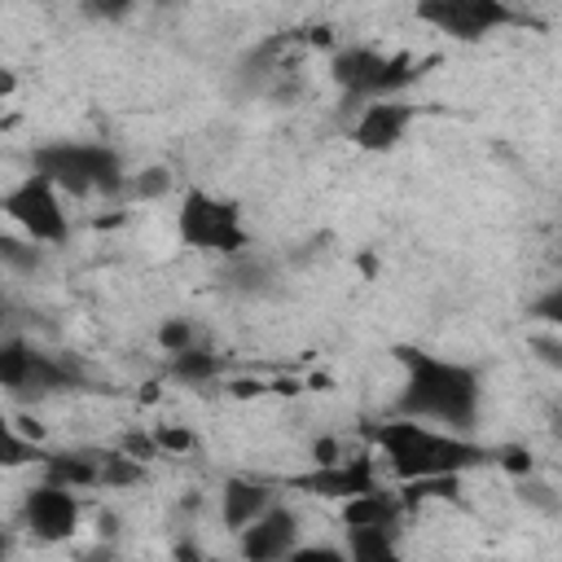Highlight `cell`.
Masks as SVG:
<instances>
[{
    "mask_svg": "<svg viewBox=\"0 0 562 562\" xmlns=\"http://www.w3.org/2000/svg\"><path fill=\"white\" fill-rule=\"evenodd\" d=\"M395 360L404 369V386L395 395V417L430 422L452 435H470L479 426L483 386L470 364L422 351V347H395Z\"/></svg>",
    "mask_w": 562,
    "mask_h": 562,
    "instance_id": "1",
    "label": "cell"
},
{
    "mask_svg": "<svg viewBox=\"0 0 562 562\" xmlns=\"http://www.w3.org/2000/svg\"><path fill=\"white\" fill-rule=\"evenodd\" d=\"M369 443L386 461L391 479L400 483H426V479H461L479 465H496V452L474 443L470 435L439 430L430 422L413 417H382L364 426Z\"/></svg>",
    "mask_w": 562,
    "mask_h": 562,
    "instance_id": "2",
    "label": "cell"
},
{
    "mask_svg": "<svg viewBox=\"0 0 562 562\" xmlns=\"http://www.w3.org/2000/svg\"><path fill=\"white\" fill-rule=\"evenodd\" d=\"M31 171L53 180L70 198H92V193L114 198L127 189L119 149H110L101 140H48L31 154Z\"/></svg>",
    "mask_w": 562,
    "mask_h": 562,
    "instance_id": "3",
    "label": "cell"
},
{
    "mask_svg": "<svg viewBox=\"0 0 562 562\" xmlns=\"http://www.w3.org/2000/svg\"><path fill=\"white\" fill-rule=\"evenodd\" d=\"M329 75H334L342 101L351 110H364L373 101H395L422 75V61L408 57V53H378V48L351 44V48H338L334 53Z\"/></svg>",
    "mask_w": 562,
    "mask_h": 562,
    "instance_id": "4",
    "label": "cell"
},
{
    "mask_svg": "<svg viewBox=\"0 0 562 562\" xmlns=\"http://www.w3.org/2000/svg\"><path fill=\"white\" fill-rule=\"evenodd\" d=\"M176 237L189 250L215 255V259H241L250 250V228L241 220V206L233 198L206 193V189H184L176 206Z\"/></svg>",
    "mask_w": 562,
    "mask_h": 562,
    "instance_id": "5",
    "label": "cell"
},
{
    "mask_svg": "<svg viewBox=\"0 0 562 562\" xmlns=\"http://www.w3.org/2000/svg\"><path fill=\"white\" fill-rule=\"evenodd\" d=\"M0 382L9 395L22 400H44V395H61V391H79L83 369L70 356L57 351H40L22 338H9L0 347Z\"/></svg>",
    "mask_w": 562,
    "mask_h": 562,
    "instance_id": "6",
    "label": "cell"
},
{
    "mask_svg": "<svg viewBox=\"0 0 562 562\" xmlns=\"http://www.w3.org/2000/svg\"><path fill=\"white\" fill-rule=\"evenodd\" d=\"M4 215L40 246H61L70 237V220H66V206H61V189L44 176H26L18 180L9 193H4Z\"/></svg>",
    "mask_w": 562,
    "mask_h": 562,
    "instance_id": "7",
    "label": "cell"
},
{
    "mask_svg": "<svg viewBox=\"0 0 562 562\" xmlns=\"http://www.w3.org/2000/svg\"><path fill=\"white\" fill-rule=\"evenodd\" d=\"M417 18L426 26H435L439 35H452V40H465V44H474L483 35H496L501 26L518 22V13L505 0H422Z\"/></svg>",
    "mask_w": 562,
    "mask_h": 562,
    "instance_id": "8",
    "label": "cell"
},
{
    "mask_svg": "<svg viewBox=\"0 0 562 562\" xmlns=\"http://www.w3.org/2000/svg\"><path fill=\"white\" fill-rule=\"evenodd\" d=\"M22 527L35 544H66L79 527V496L57 483H35L22 496Z\"/></svg>",
    "mask_w": 562,
    "mask_h": 562,
    "instance_id": "9",
    "label": "cell"
},
{
    "mask_svg": "<svg viewBox=\"0 0 562 562\" xmlns=\"http://www.w3.org/2000/svg\"><path fill=\"white\" fill-rule=\"evenodd\" d=\"M285 487L294 492H307V496H325V501H356V496H369V492H382L378 483V461L373 457H342L334 465H316V470H303V474H290Z\"/></svg>",
    "mask_w": 562,
    "mask_h": 562,
    "instance_id": "10",
    "label": "cell"
},
{
    "mask_svg": "<svg viewBox=\"0 0 562 562\" xmlns=\"http://www.w3.org/2000/svg\"><path fill=\"white\" fill-rule=\"evenodd\" d=\"M299 549V514L290 505H272L246 531H237L241 562H285Z\"/></svg>",
    "mask_w": 562,
    "mask_h": 562,
    "instance_id": "11",
    "label": "cell"
},
{
    "mask_svg": "<svg viewBox=\"0 0 562 562\" xmlns=\"http://www.w3.org/2000/svg\"><path fill=\"white\" fill-rule=\"evenodd\" d=\"M408 123H413V105H404L400 97H395V101H373V105L356 110L351 140H356V149H364V154H386V149H395V145L404 140Z\"/></svg>",
    "mask_w": 562,
    "mask_h": 562,
    "instance_id": "12",
    "label": "cell"
},
{
    "mask_svg": "<svg viewBox=\"0 0 562 562\" xmlns=\"http://www.w3.org/2000/svg\"><path fill=\"white\" fill-rule=\"evenodd\" d=\"M40 479L57 487H105V452H44Z\"/></svg>",
    "mask_w": 562,
    "mask_h": 562,
    "instance_id": "13",
    "label": "cell"
},
{
    "mask_svg": "<svg viewBox=\"0 0 562 562\" xmlns=\"http://www.w3.org/2000/svg\"><path fill=\"white\" fill-rule=\"evenodd\" d=\"M272 509V492L259 479H224L220 492V518L228 531H246L255 518H263Z\"/></svg>",
    "mask_w": 562,
    "mask_h": 562,
    "instance_id": "14",
    "label": "cell"
},
{
    "mask_svg": "<svg viewBox=\"0 0 562 562\" xmlns=\"http://www.w3.org/2000/svg\"><path fill=\"white\" fill-rule=\"evenodd\" d=\"M400 514H404L400 492H369V496H356V501L342 505V527L347 531H369V527L395 531V518Z\"/></svg>",
    "mask_w": 562,
    "mask_h": 562,
    "instance_id": "15",
    "label": "cell"
},
{
    "mask_svg": "<svg viewBox=\"0 0 562 562\" xmlns=\"http://www.w3.org/2000/svg\"><path fill=\"white\" fill-rule=\"evenodd\" d=\"M347 558L351 562H404L395 531L369 527V531H347Z\"/></svg>",
    "mask_w": 562,
    "mask_h": 562,
    "instance_id": "16",
    "label": "cell"
},
{
    "mask_svg": "<svg viewBox=\"0 0 562 562\" xmlns=\"http://www.w3.org/2000/svg\"><path fill=\"white\" fill-rule=\"evenodd\" d=\"M171 373H176L180 382H211V378L220 373V356H215L211 347L198 342V347L171 356Z\"/></svg>",
    "mask_w": 562,
    "mask_h": 562,
    "instance_id": "17",
    "label": "cell"
},
{
    "mask_svg": "<svg viewBox=\"0 0 562 562\" xmlns=\"http://www.w3.org/2000/svg\"><path fill=\"white\" fill-rule=\"evenodd\" d=\"M158 342H162V351H189V347H198V338H193V325L189 321H180V316H171L162 329H158Z\"/></svg>",
    "mask_w": 562,
    "mask_h": 562,
    "instance_id": "18",
    "label": "cell"
},
{
    "mask_svg": "<svg viewBox=\"0 0 562 562\" xmlns=\"http://www.w3.org/2000/svg\"><path fill=\"white\" fill-rule=\"evenodd\" d=\"M527 312H531L536 321H544V325H562V281H558V285H549L544 294H536Z\"/></svg>",
    "mask_w": 562,
    "mask_h": 562,
    "instance_id": "19",
    "label": "cell"
},
{
    "mask_svg": "<svg viewBox=\"0 0 562 562\" xmlns=\"http://www.w3.org/2000/svg\"><path fill=\"white\" fill-rule=\"evenodd\" d=\"M127 189H132L136 198H158V193L171 189V176H167L162 167H149V171H140L136 180H127Z\"/></svg>",
    "mask_w": 562,
    "mask_h": 562,
    "instance_id": "20",
    "label": "cell"
},
{
    "mask_svg": "<svg viewBox=\"0 0 562 562\" xmlns=\"http://www.w3.org/2000/svg\"><path fill=\"white\" fill-rule=\"evenodd\" d=\"M285 562H351V558H347V549H338V544H299Z\"/></svg>",
    "mask_w": 562,
    "mask_h": 562,
    "instance_id": "21",
    "label": "cell"
},
{
    "mask_svg": "<svg viewBox=\"0 0 562 562\" xmlns=\"http://www.w3.org/2000/svg\"><path fill=\"white\" fill-rule=\"evenodd\" d=\"M154 439H158V448H167V452H184V448H193V435H189V430H158Z\"/></svg>",
    "mask_w": 562,
    "mask_h": 562,
    "instance_id": "22",
    "label": "cell"
},
{
    "mask_svg": "<svg viewBox=\"0 0 562 562\" xmlns=\"http://www.w3.org/2000/svg\"><path fill=\"white\" fill-rule=\"evenodd\" d=\"M83 562H110V549H105V553H92V558H83Z\"/></svg>",
    "mask_w": 562,
    "mask_h": 562,
    "instance_id": "23",
    "label": "cell"
}]
</instances>
